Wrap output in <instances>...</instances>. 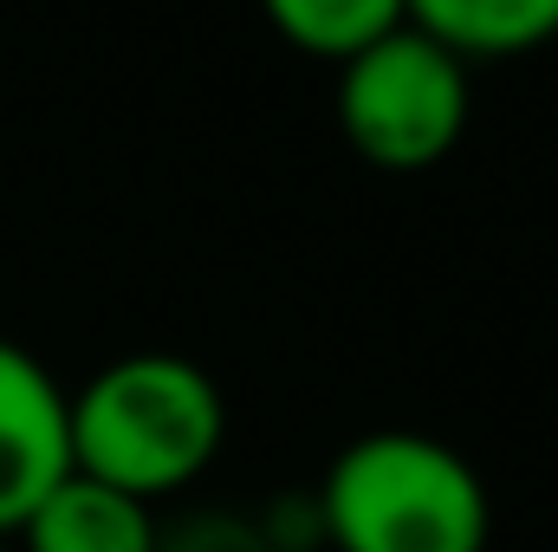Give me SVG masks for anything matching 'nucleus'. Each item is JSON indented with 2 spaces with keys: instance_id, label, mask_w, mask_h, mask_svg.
Listing matches in <instances>:
<instances>
[{
  "instance_id": "1",
  "label": "nucleus",
  "mask_w": 558,
  "mask_h": 552,
  "mask_svg": "<svg viewBox=\"0 0 558 552\" xmlns=\"http://www.w3.org/2000/svg\"><path fill=\"white\" fill-rule=\"evenodd\" d=\"M65 422L78 475L156 507L215 468L228 442V397L182 351H124L65 397Z\"/></svg>"
},
{
  "instance_id": "2",
  "label": "nucleus",
  "mask_w": 558,
  "mask_h": 552,
  "mask_svg": "<svg viewBox=\"0 0 558 552\" xmlns=\"http://www.w3.org/2000/svg\"><path fill=\"white\" fill-rule=\"evenodd\" d=\"M312 520L331 552H487L494 494L454 442L428 429H371L331 455Z\"/></svg>"
},
{
  "instance_id": "3",
  "label": "nucleus",
  "mask_w": 558,
  "mask_h": 552,
  "mask_svg": "<svg viewBox=\"0 0 558 552\" xmlns=\"http://www.w3.org/2000/svg\"><path fill=\"white\" fill-rule=\"evenodd\" d=\"M331 111H338L344 143L371 169L416 176L461 143L474 92H468V65L448 46H435L416 26H397L338 65Z\"/></svg>"
},
{
  "instance_id": "4",
  "label": "nucleus",
  "mask_w": 558,
  "mask_h": 552,
  "mask_svg": "<svg viewBox=\"0 0 558 552\" xmlns=\"http://www.w3.org/2000/svg\"><path fill=\"white\" fill-rule=\"evenodd\" d=\"M65 384L20 338H0V547L72 475Z\"/></svg>"
},
{
  "instance_id": "5",
  "label": "nucleus",
  "mask_w": 558,
  "mask_h": 552,
  "mask_svg": "<svg viewBox=\"0 0 558 552\" xmlns=\"http://www.w3.org/2000/svg\"><path fill=\"white\" fill-rule=\"evenodd\" d=\"M20 552H156V507H143L131 494L92 481V475H65L7 540Z\"/></svg>"
},
{
  "instance_id": "6",
  "label": "nucleus",
  "mask_w": 558,
  "mask_h": 552,
  "mask_svg": "<svg viewBox=\"0 0 558 552\" xmlns=\"http://www.w3.org/2000/svg\"><path fill=\"white\" fill-rule=\"evenodd\" d=\"M403 20L448 46L461 65L526 59L558 39V0H403Z\"/></svg>"
},
{
  "instance_id": "7",
  "label": "nucleus",
  "mask_w": 558,
  "mask_h": 552,
  "mask_svg": "<svg viewBox=\"0 0 558 552\" xmlns=\"http://www.w3.org/2000/svg\"><path fill=\"white\" fill-rule=\"evenodd\" d=\"M260 13L292 52L325 59V65H344L351 52L410 26L403 0H260Z\"/></svg>"
},
{
  "instance_id": "8",
  "label": "nucleus",
  "mask_w": 558,
  "mask_h": 552,
  "mask_svg": "<svg viewBox=\"0 0 558 552\" xmlns=\"http://www.w3.org/2000/svg\"><path fill=\"white\" fill-rule=\"evenodd\" d=\"M156 552H279L267 520L228 514V507H195L175 527H156Z\"/></svg>"
},
{
  "instance_id": "9",
  "label": "nucleus",
  "mask_w": 558,
  "mask_h": 552,
  "mask_svg": "<svg viewBox=\"0 0 558 552\" xmlns=\"http://www.w3.org/2000/svg\"><path fill=\"white\" fill-rule=\"evenodd\" d=\"M0 552H13V547H0Z\"/></svg>"
}]
</instances>
